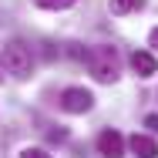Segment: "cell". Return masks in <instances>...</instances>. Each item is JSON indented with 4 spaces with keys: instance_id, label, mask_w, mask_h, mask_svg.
Here are the masks:
<instances>
[{
    "instance_id": "cell-5",
    "label": "cell",
    "mask_w": 158,
    "mask_h": 158,
    "mask_svg": "<svg viewBox=\"0 0 158 158\" xmlns=\"http://www.w3.org/2000/svg\"><path fill=\"white\" fill-rule=\"evenodd\" d=\"M128 148L135 158H158V141L148 135H131L128 138Z\"/></svg>"
},
{
    "instance_id": "cell-10",
    "label": "cell",
    "mask_w": 158,
    "mask_h": 158,
    "mask_svg": "<svg viewBox=\"0 0 158 158\" xmlns=\"http://www.w3.org/2000/svg\"><path fill=\"white\" fill-rule=\"evenodd\" d=\"M145 128H148V131H155V135H158V114H148V118H145Z\"/></svg>"
},
{
    "instance_id": "cell-11",
    "label": "cell",
    "mask_w": 158,
    "mask_h": 158,
    "mask_svg": "<svg viewBox=\"0 0 158 158\" xmlns=\"http://www.w3.org/2000/svg\"><path fill=\"white\" fill-rule=\"evenodd\" d=\"M51 141H67V131L57 128V131H51Z\"/></svg>"
},
{
    "instance_id": "cell-6",
    "label": "cell",
    "mask_w": 158,
    "mask_h": 158,
    "mask_svg": "<svg viewBox=\"0 0 158 158\" xmlns=\"http://www.w3.org/2000/svg\"><path fill=\"white\" fill-rule=\"evenodd\" d=\"M131 71H135L138 77H152V74H158L155 54H148V51H135V54H131Z\"/></svg>"
},
{
    "instance_id": "cell-3",
    "label": "cell",
    "mask_w": 158,
    "mask_h": 158,
    "mask_svg": "<svg viewBox=\"0 0 158 158\" xmlns=\"http://www.w3.org/2000/svg\"><path fill=\"white\" fill-rule=\"evenodd\" d=\"M61 108L67 114H84L94 108V94L88 88H64L61 91Z\"/></svg>"
},
{
    "instance_id": "cell-12",
    "label": "cell",
    "mask_w": 158,
    "mask_h": 158,
    "mask_svg": "<svg viewBox=\"0 0 158 158\" xmlns=\"http://www.w3.org/2000/svg\"><path fill=\"white\" fill-rule=\"evenodd\" d=\"M148 44H152V47H155V51H158V27H155V31H152V34H148Z\"/></svg>"
},
{
    "instance_id": "cell-2",
    "label": "cell",
    "mask_w": 158,
    "mask_h": 158,
    "mask_svg": "<svg viewBox=\"0 0 158 158\" xmlns=\"http://www.w3.org/2000/svg\"><path fill=\"white\" fill-rule=\"evenodd\" d=\"M3 71L7 74H14V77H31V71H34V54H31V47L24 44V40H10L7 47H3Z\"/></svg>"
},
{
    "instance_id": "cell-7",
    "label": "cell",
    "mask_w": 158,
    "mask_h": 158,
    "mask_svg": "<svg viewBox=\"0 0 158 158\" xmlns=\"http://www.w3.org/2000/svg\"><path fill=\"white\" fill-rule=\"evenodd\" d=\"M141 3H145V0H111V14H114V17H125L131 10H141Z\"/></svg>"
},
{
    "instance_id": "cell-4",
    "label": "cell",
    "mask_w": 158,
    "mask_h": 158,
    "mask_svg": "<svg viewBox=\"0 0 158 158\" xmlns=\"http://www.w3.org/2000/svg\"><path fill=\"white\" fill-rule=\"evenodd\" d=\"M94 145H98V155H104V158H125V138L114 128H104Z\"/></svg>"
},
{
    "instance_id": "cell-9",
    "label": "cell",
    "mask_w": 158,
    "mask_h": 158,
    "mask_svg": "<svg viewBox=\"0 0 158 158\" xmlns=\"http://www.w3.org/2000/svg\"><path fill=\"white\" fill-rule=\"evenodd\" d=\"M20 158H51V155H47L44 148H24V155H20Z\"/></svg>"
},
{
    "instance_id": "cell-8",
    "label": "cell",
    "mask_w": 158,
    "mask_h": 158,
    "mask_svg": "<svg viewBox=\"0 0 158 158\" xmlns=\"http://www.w3.org/2000/svg\"><path fill=\"white\" fill-rule=\"evenodd\" d=\"M40 10H67V7H74V0H34Z\"/></svg>"
},
{
    "instance_id": "cell-1",
    "label": "cell",
    "mask_w": 158,
    "mask_h": 158,
    "mask_svg": "<svg viewBox=\"0 0 158 158\" xmlns=\"http://www.w3.org/2000/svg\"><path fill=\"white\" fill-rule=\"evenodd\" d=\"M88 67H91L94 81H101V84H114L118 74H121V57H118L114 47H94V51L88 54Z\"/></svg>"
}]
</instances>
